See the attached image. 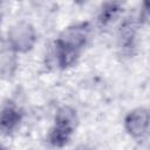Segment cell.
I'll list each match as a JSON object with an SVG mask.
<instances>
[{
    "label": "cell",
    "mask_w": 150,
    "mask_h": 150,
    "mask_svg": "<svg viewBox=\"0 0 150 150\" xmlns=\"http://www.w3.org/2000/svg\"><path fill=\"white\" fill-rule=\"evenodd\" d=\"M88 38L87 25L70 27L55 42V57L61 68L73 66L80 54V50L86 45Z\"/></svg>",
    "instance_id": "obj_1"
},
{
    "label": "cell",
    "mask_w": 150,
    "mask_h": 150,
    "mask_svg": "<svg viewBox=\"0 0 150 150\" xmlns=\"http://www.w3.org/2000/svg\"><path fill=\"white\" fill-rule=\"evenodd\" d=\"M77 125L76 111L70 107H62L55 115L54 125L47 135V142L55 146H64L71 138Z\"/></svg>",
    "instance_id": "obj_2"
},
{
    "label": "cell",
    "mask_w": 150,
    "mask_h": 150,
    "mask_svg": "<svg viewBox=\"0 0 150 150\" xmlns=\"http://www.w3.org/2000/svg\"><path fill=\"white\" fill-rule=\"evenodd\" d=\"M35 42V32L28 23L20 22L8 32V43L15 52L25 53L29 50Z\"/></svg>",
    "instance_id": "obj_3"
},
{
    "label": "cell",
    "mask_w": 150,
    "mask_h": 150,
    "mask_svg": "<svg viewBox=\"0 0 150 150\" xmlns=\"http://www.w3.org/2000/svg\"><path fill=\"white\" fill-rule=\"evenodd\" d=\"M150 124V114L144 108H137L130 111L124 121L127 131L132 137H142Z\"/></svg>",
    "instance_id": "obj_4"
},
{
    "label": "cell",
    "mask_w": 150,
    "mask_h": 150,
    "mask_svg": "<svg viewBox=\"0 0 150 150\" xmlns=\"http://www.w3.org/2000/svg\"><path fill=\"white\" fill-rule=\"evenodd\" d=\"M21 121L20 109L12 102L5 103L1 110V131L9 132L12 131Z\"/></svg>",
    "instance_id": "obj_5"
},
{
    "label": "cell",
    "mask_w": 150,
    "mask_h": 150,
    "mask_svg": "<svg viewBox=\"0 0 150 150\" xmlns=\"http://www.w3.org/2000/svg\"><path fill=\"white\" fill-rule=\"evenodd\" d=\"M121 11V5L118 2H108L103 6L102 12L100 14V22L105 25L114 20Z\"/></svg>",
    "instance_id": "obj_6"
},
{
    "label": "cell",
    "mask_w": 150,
    "mask_h": 150,
    "mask_svg": "<svg viewBox=\"0 0 150 150\" xmlns=\"http://www.w3.org/2000/svg\"><path fill=\"white\" fill-rule=\"evenodd\" d=\"M144 7H145L146 12L150 14V1H146V2H144Z\"/></svg>",
    "instance_id": "obj_7"
},
{
    "label": "cell",
    "mask_w": 150,
    "mask_h": 150,
    "mask_svg": "<svg viewBox=\"0 0 150 150\" xmlns=\"http://www.w3.org/2000/svg\"><path fill=\"white\" fill-rule=\"evenodd\" d=\"M2 150H5V149H2Z\"/></svg>",
    "instance_id": "obj_8"
}]
</instances>
